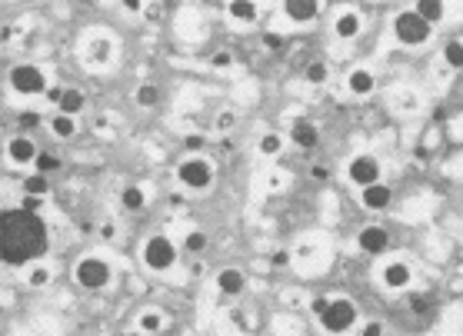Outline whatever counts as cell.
<instances>
[{
  "label": "cell",
  "mask_w": 463,
  "mask_h": 336,
  "mask_svg": "<svg viewBox=\"0 0 463 336\" xmlns=\"http://www.w3.org/2000/svg\"><path fill=\"white\" fill-rule=\"evenodd\" d=\"M50 250V230L40 213L23 206L0 210V263L7 266H30Z\"/></svg>",
  "instance_id": "6da1fadb"
},
{
  "label": "cell",
  "mask_w": 463,
  "mask_h": 336,
  "mask_svg": "<svg viewBox=\"0 0 463 336\" xmlns=\"http://www.w3.org/2000/svg\"><path fill=\"white\" fill-rule=\"evenodd\" d=\"M393 37H397V43H404V47H426L430 37H433V27L417 10H400L393 17Z\"/></svg>",
  "instance_id": "7a4b0ae2"
},
{
  "label": "cell",
  "mask_w": 463,
  "mask_h": 336,
  "mask_svg": "<svg viewBox=\"0 0 463 336\" xmlns=\"http://www.w3.org/2000/svg\"><path fill=\"white\" fill-rule=\"evenodd\" d=\"M140 257H144V266H147V270L167 273V270H174V263H177V243L170 240L167 233H154V237L144 240Z\"/></svg>",
  "instance_id": "3957f363"
},
{
  "label": "cell",
  "mask_w": 463,
  "mask_h": 336,
  "mask_svg": "<svg viewBox=\"0 0 463 336\" xmlns=\"http://www.w3.org/2000/svg\"><path fill=\"white\" fill-rule=\"evenodd\" d=\"M320 326L327 330V333L340 336V333H350L353 326H357V303L350 297H337L327 303V310L320 313Z\"/></svg>",
  "instance_id": "277c9868"
},
{
  "label": "cell",
  "mask_w": 463,
  "mask_h": 336,
  "mask_svg": "<svg viewBox=\"0 0 463 336\" xmlns=\"http://www.w3.org/2000/svg\"><path fill=\"white\" fill-rule=\"evenodd\" d=\"M74 280L83 286V290H104V286H110L114 280V270H110V263L104 260V257H80L77 266H74Z\"/></svg>",
  "instance_id": "5b68a950"
},
{
  "label": "cell",
  "mask_w": 463,
  "mask_h": 336,
  "mask_svg": "<svg viewBox=\"0 0 463 336\" xmlns=\"http://www.w3.org/2000/svg\"><path fill=\"white\" fill-rule=\"evenodd\" d=\"M7 80H10V90L20 97L47 94V77H43V70H40L37 63H17Z\"/></svg>",
  "instance_id": "8992f818"
},
{
  "label": "cell",
  "mask_w": 463,
  "mask_h": 336,
  "mask_svg": "<svg viewBox=\"0 0 463 336\" xmlns=\"http://www.w3.org/2000/svg\"><path fill=\"white\" fill-rule=\"evenodd\" d=\"M177 180L187 190H207L213 184V164L207 157H187L177 164Z\"/></svg>",
  "instance_id": "52a82bcc"
},
{
  "label": "cell",
  "mask_w": 463,
  "mask_h": 336,
  "mask_svg": "<svg viewBox=\"0 0 463 336\" xmlns=\"http://www.w3.org/2000/svg\"><path fill=\"white\" fill-rule=\"evenodd\" d=\"M347 177H350V184H357V187L364 190V187H370V184H380L384 167H380V160H377L373 153H357L347 164Z\"/></svg>",
  "instance_id": "ba28073f"
},
{
  "label": "cell",
  "mask_w": 463,
  "mask_h": 336,
  "mask_svg": "<svg viewBox=\"0 0 463 336\" xmlns=\"http://www.w3.org/2000/svg\"><path fill=\"white\" fill-rule=\"evenodd\" d=\"M380 283H384L386 290H406L410 283H413V270H410V263L404 260H390L380 266Z\"/></svg>",
  "instance_id": "9c48e42d"
},
{
  "label": "cell",
  "mask_w": 463,
  "mask_h": 336,
  "mask_svg": "<svg viewBox=\"0 0 463 336\" xmlns=\"http://www.w3.org/2000/svg\"><path fill=\"white\" fill-rule=\"evenodd\" d=\"M7 160H10L14 167H27V164H34V160H37V144H34L27 133L10 137V140H7Z\"/></svg>",
  "instance_id": "30bf717a"
},
{
  "label": "cell",
  "mask_w": 463,
  "mask_h": 336,
  "mask_svg": "<svg viewBox=\"0 0 463 336\" xmlns=\"http://www.w3.org/2000/svg\"><path fill=\"white\" fill-rule=\"evenodd\" d=\"M357 246H360L364 253H370V257H377V253L390 250V233H386L384 226L370 224V226H364V230L357 233Z\"/></svg>",
  "instance_id": "8fae6325"
},
{
  "label": "cell",
  "mask_w": 463,
  "mask_h": 336,
  "mask_svg": "<svg viewBox=\"0 0 463 336\" xmlns=\"http://www.w3.org/2000/svg\"><path fill=\"white\" fill-rule=\"evenodd\" d=\"M280 7H284V17L293 23H310L320 17V0H280Z\"/></svg>",
  "instance_id": "7c38bea8"
},
{
  "label": "cell",
  "mask_w": 463,
  "mask_h": 336,
  "mask_svg": "<svg viewBox=\"0 0 463 336\" xmlns=\"http://www.w3.org/2000/svg\"><path fill=\"white\" fill-rule=\"evenodd\" d=\"M114 60V40L107 37V34H100L87 43V63L90 67H107Z\"/></svg>",
  "instance_id": "4fadbf2b"
},
{
  "label": "cell",
  "mask_w": 463,
  "mask_h": 336,
  "mask_svg": "<svg viewBox=\"0 0 463 336\" xmlns=\"http://www.w3.org/2000/svg\"><path fill=\"white\" fill-rule=\"evenodd\" d=\"M244 286H247V277H244V270H237V266H224V270L217 273V290L227 293V297H240Z\"/></svg>",
  "instance_id": "5bb4252c"
},
{
  "label": "cell",
  "mask_w": 463,
  "mask_h": 336,
  "mask_svg": "<svg viewBox=\"0 0 463 336\" xmlns=\"http://www.w3.org/2000/svg\"><path fill=\"white\" fill-rule=\"evenodd\" d=\"M360 30H364V20H360V14H357V10H340V14H337V20H333V34H337L340 40L360 37Z\"/></svg>",
  "instance_id": "9a60e30c"
},
{
  "label": "cell",
  "mask_w": 463,
  "mask_h": 336,
  "mask_svg": "<svg viewBox=\"0 0 463 336\" xmlns=\"http://www.w3.org/2000/svg\"><path fill=\"white\" fill-rule=\"evenodd\" d=\"M360 204L367 206V210H386V206L393 204V190L386 187V184H370V187L360 190Z\"/></svg>",
  "instance_id": "2e32d148"
},
{
  "label": "cell",
  "mask_w": 463,
  "mask_h": 336,
  "mask_svg": "<svg viewBox=\"0 0 463 336\" xmlns=\"http://www.w3.org/2000/svg\"><path fill=\"white\" fill-rule=\"evenodd\" d=\"M373 87H377V77L370 74L367 67H357V70H350L347 90H350L353 97H370V94H373Z\"/></svg>",
  "instance_id": "e0dca14e"
},
{
  "label": "cell",
  "mask_w": 463,
  "mask_h": 336,
  "mask_svg": "<svg viewBox=\"0 0 463 336\" xmlns=\"http://www.w3.org/2000/svg\"><path fill=\"white\" fill-rule=\"evenodd\" d=\"M413 10H417L430 27H437V23L446 20V0H413Z\"/></svg>",
  "instance_id": "ac0fdd59"
},
{
  "label": "cell",
  "mask_w": 463,
  "mask_h": 336,
  "mask_svg": "<svg viewBox=\"0 0 463 336\" xmlns=\"http://www.w3.org/2000/svg\"><path fill=\"white\" fill-rule=\"evenodd\" d=\"M227 14L237 23H253L260 17V7H257V0H227Z\"/></svg>",
  "instance_id": "d6986e66"
},
{
  "label": "cell",
  "mask_w": 463,
  "mask_h": 336,
  "mask_svg": "<svg viewBox=\"0 0 463 336\" xmlns=\"http://www.w3.org/2000/svg\"><path fill=\"white\" fill-rule=\"evenodd\" d=\"M290 140H293L297 147L310 150V147H317V140H320V130H317L310 120H297V123H293V130H290Z\"/></svg>",
  "instance_id": "ffe728a7"
},
{
  "label": "cell",
  "mask_w": 463,
  "mask_h": 336,
  "mask_svg": "<svg viewBox=\"0 0 463 336\" xmlns=\"http://www.w3.org/2000/svg\"><path fill=\"white\" fill-rule=\"evenodd\" d=\"M83 103H87V97H83V90H77V87H63V97H60V113H67V117H77L80 110H83Z\"/></svg>",
  "instance_id": "44dd1931"
},
{
  "label": "cell",
  "mask_w": 463,
  "mask_h": 336,
  "mask_svg": "<svg viewBox=\"0 0 463 336\" xmlns=\"http://www.w3.org/2000/svg\"><path fill=\"white\" fill-rule=\"evenodd\" d=\"M137 330L147 336L160 333V330H164V313H160V310H144V313L137 317Z\"/></svg>",
  "instance_id": "7402d4cb"
},
{
  "label": "cell",
  "mask_w": 463,
  "mask_h": 336,
  "mask_svg": "<svg viewBox=\"0 0 463 336\" xmlns=\"http://www.w3.org/2000/svg\"><path fill=\"white\" fill-rule=\"evenodd\" d=\"M54 280V270L47 266V263H30V270H27V286H34V290H43L47 283Z\"/></svg>",
  "instance_id": "603a6c76"
},
{
  "label": "cell",
  "mask_w": 463,
  "mask_h": 336,
  "mask_svg": "<svg viewBox=\"0 0 463 336\" xmlns=\"http://www.w3.org/2000/svg\"><path fill=\"white\" fill-rule=\"evenodd\" d=\"M120 206L124 210H130V213H137V210H144L147 206V193L140 187H124L120 190Z\"/></svg>",
  "instance_id": "cb8c5ba5"
},
{
  "label": "cell",
  "mask_w": 463,
  "mask_h": 336,
  "mask_svg": "<svg viewBox=\"0 0 463 336\" xmlns=\"http://www.w3.org/2000/svg\"><path fill=\"white\" fill-rule=\"evenodd\" d=\"M50 130L57 133L60 140L74 137V133H77V117H67V113H57V117H50Z\"/></svg>",
  "instance_id": "d4e9b609"
},
{
  "label": "cell",
  "mask_w": 463,
  "mask_h": 336,
  "mask_svg": "<svg viewBox=\"0 0 463 336\" xmlns=\"http://www.w3.org/2000/svg\"><path fill=\"white\" fill-rule=\"evenodd\" d=\"M23 193H30V197H47V193H50V180H47L43 173H30V177H23Z\"/></svg>",
  "instance_id": "484cf974"
},
{
  "label": "cell",
  "mask_w": 463,
  "mask_h": 336,
  "mask_svg": "<svg viewBox=\"0 0 463 336\" xmlns=\"http://www.w3.org/2000/svg\"><path fill=\"white\" fill-rule=\"evenodd\" d=\"M134 100H137V107H147V110H150V107L160 103V90H157L154 83H140V87H137V94H134Z\"/></svg>",
  "instance_id": "4316f807"
},
{
  "label": "cell",
  "mask_w": 463,
  "mask_h": 336,
  "mask_svg": "<svg viewBox=\"0 0 463 336\" xmlns=\"http://www.w3.org/2000/svg\"><path fill=\"white\" fill-rule=\"evenodd\" d=\"M257 150H260V157H277V153L284 150V137H280V133H264L260 144H257Z\"/></svg>",
  "instance_id": "83f0119b"
},
{
  "label": "cell",
  "mask_w": 463,
  "mask_h": 336,
  "mask_svg": "<svg viewBox=\"0 0 463 336\" xmlns=\"http://www.w3.org/2000/svg\"><path fill=\"white\" fill-rule=\"evenodd\" d=\"M444 60L453 67V70H460L463 67V40H450L444 47Z\"/></svg>",
  "instance_id": "f1b7e54d"
},
{
  "label": "cell",
  "mask_w": 463,
  "mask_h": 336,
  "mask_svg": "<svg viewBox=\"0 0 463 336\" xmlns=\"http://www.w3.org/2000/svg\"><path fill=\"white\" fill-rule=\"evenodd\" d=\"M304 77H307L310 83H327V80H330V67H327V63H320V60H313V63H307Z\"/></svg>",
  "instance_id": "f546056e"
},
{
  "label": "cell",
  "mask_w": 463,
  "mask_h": 336,
  "mask_svg": "<svg viewBox=\"0 0 463 336\" xmlns=\"http://www.w3.org/2000/svg\"><path fill=\"white\" fill-rule=\"evenodd\" d=\"M34 167H37V173H43V177H47V173H54V170L60 167V160L54 157V153H37Z\"/></svg>",
  "instance_id": "4dcf8cb0"
},
{
  "label": "cell",
  "mask_w": 463,
  "mask_h": 336,
  "mask_svg": "<svg viewBox=\"0 0 463 336\" xmlns=\"http://www.w3.org/2000/svg\"><path fill=\"white\" fill-rule=\"evenodd\" d=\"M207 246V233H200V230H193L190 237L184 240V250H190V253H200Z\"/></svg>",
  "instance_id": "1f68e13d"
},
{
  "label": "cell",
  "mask_w": 463,
  "mask_h": 336,
  "mask_svg": "<svg viewBox=\"0 0 463 336\" xmlns=\"http://www.w3.org/2000/svg\"><path fill=\"white\" fill-rule=\"evenodd\" d=\"M20 206L30 210V213H40V210L47 206V197H30V193H23V197H20Z\"/></svg>",
  "instance_id": "d6a6232c"
},
{
  "label": "cell",
  "mask_w": 463,
  "mask_h": 336,
  "mask_svg": "<svg viewBox=\"0 0 463 336\" xmlns=\"http://www.w3.org/2000/svg\"><path fill=\"white\" fill-rule=\"evenodd\" d=\"M357 336H384V323L370 319V323H364V326L357 330Z\"/></svg>",
  "instance_id": "836d02e7"
},
{
  "label": "cell",
  "mask_w": 463,
  "mask_h": 336,
  "mask_svg": "<svg viewBox=\"0 0 463 336\" xmlns=\"http://www.w3.org/2000/svg\"><path fill=\"white\" fill-rule=\"evenodd\" d=\"M210 63H213V70H227V67L233 63V57L227 54V50H220V54H213Z\"/></svg>",
  "instance_id": "e575fe53"
},
{
  "label": "cell",
  "mask_w": 463,
  "mask_h": 336,
  "mask_svg": "<svg viewBox=\"0 0 463 336\" xmlns=\"http://www.w3.org/2000/svg\"><path fill=\"white\" fill-rule=\"evenodd\" d=\"M233 123H237V117H233V110H224L220 113V120H217V130L220 133H227L233 127Z\"/></svg>",
  "instance_id": "d590c367"
},
{
  "label": "cell",
  "mask_w": 463,
  "mask_h": 336,
  "mask_svg": "<svg viewBox=\"0 0 463 336\" xmlns=\"http://www.w3.org/2000/svg\"><path fill=\"white\" fill-rule=\"evenodd\" d=\"M114 237H117V224H114V220H107V224H100V240H107V243H110V240H114Z\"/></svg>",
  "instance_id": "8d00e7d4"
},
{
  "label": "cell",
  "mask_w": 463,
  "mask_h": 336,
  "mask_svg": "<svg viewBox=\"0 0 463 336\" xmlns=\"http://www.w3.org/2000/svg\"><path fill=\"white\" fill-rule=\"evenodd\" d=\"M17 120H20V127H37V123H40V117L34 110H23Z\"/></svg>",
  "instance_id": "74e56055"
},
{
  "label": "cell",
  "mask_w": 463,
  "mask_h": 336,
  "mask_svg": "<svg viewBox=\"0 0 463 336\" xmlns=\"http://www.w3.org/2000/svg\"><path fill=\"white\" fill-rule=\"evenodd\" d=\"M327 303H330V297H313V303H310V313H313V317H320V313L327 310Z\"/></svg>",
  "instance_id": "f35d334b"
},
{
  "label": "cell",
  "mask_w": 463,
  "mask_h": 336,
  "mask_svg": "<svg viewBox=\"0 0 463 336\" xmlns=\"http://www.w3.org/2000/svg\"><path fill=\"white\" fill-rule=\"evenodd\" d=\"M204 144H207V140H204L200 133H190V137H184V147H187V150H200Z\"/></svg>",
  "instance_id": "ab89813d"
},
{
  "label": "cell",
  "mask_w": 463,
  "mask_h": 336,
  "mask_svg": "<svg viewBox=\"0 0 463 336\" xmlns=\"http://www.w3.org/2000/svg\"><path fill=\"white\" fill-rule=\"evenodd\" d=\"M120 7L127 14H144V0H120Z\"/></svg>",
  "instance_id": "60d3db41"
},
{
  "label": "cell",
  "mask_w": 463,
  "mask_h": 336,
  "mask_svg": "<svg viewBox=\"0 0 463 336\" xmlns=\"http://www.w3.org/2000/svg\"><path fill=\"white\" fill-rule=\"evenodd\" d=\"M264 43H267L270 50H280V47H284V37H280V34H267V37H264Z\"/></svg>",
  "instance_id": "b9f144b4"
},
{
  "label": "cell",
  "mask_w": 463,
  "mask_h": 336,
  "mask_svg": "<svg viewBox=\"0 0 463 336\" xmlns=\"http://www.w3.org/2000/svg\"><path fill=\"white\" fill-rule=\"evenodd\" d=\"M144 17L150 20V23H157V20H160V7H157V3H150V7H144Z\"/></svg>",
  "instance_id": "7bdbcfd3"
},
{
  "label": "cell",
  "mask_w": 463,
  "mask_h": 336,
  "mask_svg": "<svg viewBox=\"0 0 463 336\" xmlns=\"http://www.w3.org/2000/svg\"><path fill=\"white\" fill-rule=\"evenodd\" d=\"M60 97H63V87H57V83L47 87V100H50V103H60Z\"/></svg>",
  "instance_id": "ee69618b"
},
{
  "label": "cell",
  "mask_w": 463,
  "mask_h": 336,
  "mask_svg": "<svg viewBox=\"0 0 463 336\" xmlns=\"http://www.w3.org/2000/svg\"><path fill=\"white\" fill-rule=\"evenodd\" d=\"M410 310H413V313H424V310H426V303H424L420 297H413V299H410Z\"/></svg>",
  "instance_id": "f6af8a7d"
},
{
  "label": "cell",
  "mask_w": 463,
  "mask_h": 336,
  "mask_svg": "<svg viewBox=\"0 0 463 336\" xmlns=\"http://www.w3.org/2000/svg\"><path fill=\"white\" fill-rule=\"evenodd\" d=\"M284 263H290V253H284V250L273 253V266H284Z\"/></svg>",
  "instance_id": "bcb514c9"
},
{
  "label": "cell",
  "mask_w": 463,
  "mask_h": 336,
  "mask_svg": "<svg viewBox=\"0 0 463 336\" xmlns=\"http://www.w3.org/2000/svg\"><path fill=\"white\" fill-rule=\"evenodd\" d=\"M94 130H110V120H107V117H97V120H94Z\"/></svg>",
  "instance_id": "7dc6e473"
},
{
  "label": "cell",
  "mask_w": 463,
  "mask_h": 336,
  "mask_svg": "<svg viewBox=\"0 0 463 336\" xmlns=\"http://www.w3.org/2000/svg\"><path fill=\"white\" fill-rule=\"evenodd\" d=\"M310 173H313L317 180H327V177H330V170H327V167H313V170H310Z\"/></svg>",
  "instance_id": "c3c4849f"
},
{
  "label": "cell",
  "mask_w": 463,
  "mask_h": 336,
  "mask_svg": "<svg viewBox=\"0 0 463 336\" xmlns=\"http://www.w3.org/2000/svg\"><path fill=\"white\" fill-rule=\"evenodd\" d=\"M413 157H417V160H426L430 153H426V147H413Z\"/></svg>",
  "instance_id": "681fc988"
},
{
  "label": "cell",
  "mask_w": 463,
  "mask_h": 336,
  "mask_svg": "<svg viewBox=\"0 0 463 336\" xmlns=\"http://www.w3.org/2000/svg\"><path fill=\"white\" fill-rule=\"evenodd\" d=\"M460 37H463V34H460Z\"/></svg>",
  "instance_id": "f907efd6"
}]
</instances>
